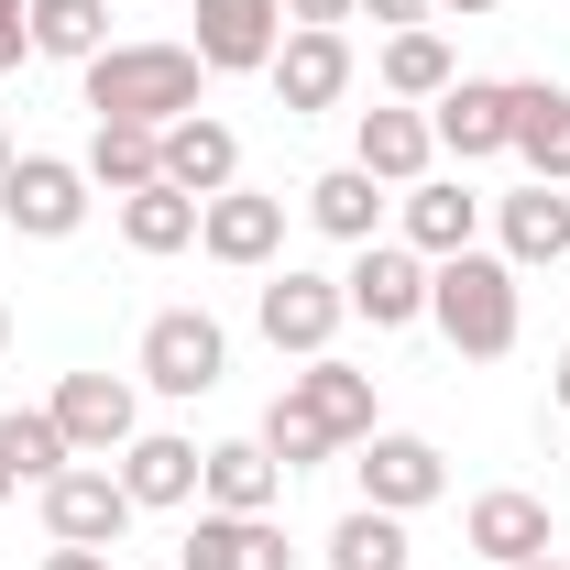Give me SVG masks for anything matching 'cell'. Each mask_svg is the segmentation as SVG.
<instances>
[{
  "mask_svg": "<svg viewBox=\"0 0 570 570\" xmlns=\"http://www.w3.org/2000/svg\"><path fill=\"white\" fill-rule=\"evenodd\" d=\"M33 56V22H22V0H0V77Z\"/></svg>",
  "mask_w": 570,
  "mask_h": 570,
  "instance_id": "obj_32",
  "label": "cell"
},
{
  "mask_svg": "<svg viewBox=\"0 0 570 570\" xmlns=\"http://www.w3.org/2000/svg\"><path fill=\"white\" fill-rule=\"evenodd\" d=\"M352 165L373 176V187H417L428 165H439V132H428V110H406V99H373V110H352Z\"/></svg>",
  "mask_w": 570,
  "mask_h": 570,
  "instance_id": "obj_15",
  "label": "cell"
},
{
  "mask_svg": "<svg viewBox=\"0 0 570 570\" xmlns=\"http://www.w3.org/2000/svg\"><path fill=\"white\" fill-rule=\"evenodd\" d=\"M132 515H142V504L121 494L110 461H67V472L45 483V538H56V549H121Z\"/></svg>",
  "mask_w": 570,
  "mask_h": 570,
  "instance_id": "obj_7",
  "label": "cell"
},
{
  "mask_svg": "<svg viewBox=\"0 0 570 570\" xmlns=\"http://www.w3.org/2000/svg\"><path fill=\"white\" fill-rule=\"evenodd\" d=\"M362 11H373V22H384V33H406V22H439V11H428V0H362Z\"/></svg>",
  "mask_w": 570,
  "mask_h": 570,
  "instance_id": "obj_34",
  "label": "cell"
},
{
  "mask_svg": "<svg viewBox=\"0 0 570 570\" xmlns=\"http://www.w3.org/2000/svg\"><path fill=\"white\" fill-rule=\"evenodd\" d=\"M549 406H560V417H570V352L549 362Z\"/></svg>",
  "mask_w": 570,
  "mask_h": 570,
  "instance_id": "obj_37",
  "label": "cell"
},
{
  "mask_svg": "<svg viewBox=\"0 0 570 570\" xmlns=\"http://www.w3.org/2000/svg\"><path fill=\"white\" fill-rule=\"evenodd\" d=\"M0 352H11V307H0Z\"/></svg>",
  "mask_w": 570,
  "mask_h": 570,
  "instance_id": "obj_39",
  "label": "cell"
},
{
  "mask_svg": "<svg viewBox=\"0 0 570 570\" xmlns=\"http://www.w3.org/2000/svg\"><path fill=\"white\" fill-rule=\"evenodd\" d=\"M373 77H384V99H406V110H428L450 77H461V56H450V33L439 22H406V33H384V56H373Z\"/></svg>",
  "mask_w": 570,
  "mask_h": 570,
  "instance_id": "obj_25",
  "label": "cell"
},
{
  "mask_svg": "<svg viewBox=\"0 0 570 570\" xmlns=\"http://www.w3.org/2000/svg\"><path fill=\"white\" fill-rule=\"evenodd\" d=\"M165 570H176V560H165Z\"/></svg>",
  "mask_w": 570,
  "mask_h": 570,
  "instance_id": "obj_42",
  "label": "cell"
},
{
  "mask_svg": "<svg viewBox=\"0 0 570 570\" xmlns=\"http://www.w3.org/2000/svg\"><path fill=\"white\" fill-rule=\"evenodd\" d=\"M88 165L77 154H11V176H0V219L22 230V242H77L88 230Z\"/></svg>",
  "mask_w": 570,
  "mask_h": 570,
  "instance_id": "obj_5",
  "label": "cell"
},
{
  "mask_svg": "<svg viewBox=\"0 0 570 570\" xmlns=\"http://www.w3.org/2000/svg\"><path fill=\"white\" fill-rule=\"evenodd\" d=\"M285 406H296V417H318L341 450H362V439L384 428V417H373V373H362V362H341V352L296 362V373H285Z\"/></svg>",
  "mask_w": 570,
  "mask_h": 570,
  "instance_id": "obj_17",
  "label": "cell"
},
{
  "mask_svg": "<svg viewBox=\"0 0 570 570\" xmlns=\"http://www.w3.org/2000/svg\"><path fill=\"white\" fill-rule=\"evenodd\" d=\"M45 570H110V549H45Z\"/></svg>",
  "mask_w": 570,
  "mask_h": 570,
  "instance_id": "obj_35",
  "label": "cell"
},
{
  "mask_svg": "<svg viewBox=\"0 0 570 570\" xmlns=\"http://www.w3.org/2000/svg\"><path fill=\"white\" fill-rule=\"evenodd\" d=\"M198 67L209 77H264L285 45V0H198Z\"/></svg>",
  "mask_w": 570,
  "mask_h": 570,
  "instance_id": "obj_14",
  "label": "cell"
},
{
  "mask_svg": "<svg viewBox=\"0 0 570 570\" xmlns=\"http://www.w3.org/2000/svg\"><path fill=\"white\" fill-rule=\"evenodd\" d=\"M428 11H450V22H483V11H504V0H428Z\"/></svg>",
  "mask_w": 570,
  "mask_h": 570,
  "instance_id": "obj_36",
  "label": "cell"
},
{
  "mask_svg": "<svg viewBox=\"0 0 570 570\" xmlns=\"http://www.w3.org/2000/svg\"><path fill=\"white\" fill-rule=\"evenodd\" d=\"M77 77H88V121H142V132H165V121L209 110L198 45H99Z\"/></svg>",
  "mask_w": 570,
  "mask_h": 570,
  "instance_id": "obj_1",
  "label": "cell"
},
{
  "mask_svg": "<svg viewBox=\"0 0 570 570\" xmlns=\"http://www.w3.org/2000/svg\"><path fill=\"white\" fill-rule=\"evenodd\" d=\"M461 549L494 560V570L549 560L560 549V515H549V494H527V483H494V494H472V515H461Z\"/></svg>",
  "mask_w": 570,
  "mask_h": 570,
  "instance_id": "obj_12",
  "label": "cell"
},
{
  "mask_svg": "<svg viewBox=\"0 0 570 570\" xmlns=\"http://www.w3.org/2000/svg\"><path fill=\"white\" fill-rule=\"evenodd\" d=\"M494 253L515 264V275H549V264H570V187H515V198H494Z\"/></svg>",
  "mask_w": 570,
  "mask_h": 570,
  "instance_id": "obj_18",
  "label": "cell"
},
{
  "mask_svg": "<svg viewBox=\"0 0 570 570\" xmlns=\"http://www.w3.org/2000/svg\"><path fill=\"white\" fill-rule=\"evenodd\" d=\"M341 296H352V318L384 341V330H417L428 318V253H406V242H362L352 275H341Z\"/></svg>",
  "mask_w": 570,
  "mask_h": 570,
  "instance_id": "obj_10",
  "label": "cell"
},
{
  "mask_svg": "<svg viewBox=\"0 0 570 570\" xmlns=\"http://www.w3.org/2000/svg\"><path fill=\"white\" fill-rule=\"evenodd\" d=\"M0 176H11V132H0Z\"/></svg>",
  "mask_w": 570,
  "mask_h": 570,
  "instance_id": "obj_41",
  "label": "cell"
},
{
  "mask_svg": "<svg viewBox=\"0 0 570 570\" xmlns=\"http://www.w3.org/2000/svg\"><path fill=\"white\" fill-rule=\"evenodd\" d=\"M198 253L230 264V275H264L285 253V198L275 187H219L209 209H198Z\"/></svg>",
  "mask_w": 570,
  "mask_h": 570,
  "instance_id": "obj_13",
  "label": "cell"
},
{
  "mask_svg": "<svg viewBox=\"0 0 570 570\" xmlns=\"http://www.w3.org/2000/svg\"><path fill=\"white\" fill-rule=\"evenodd\" d=\"M198 209H209V198H187V187H165V176H154V187L121 198V242H132L142 264H165V253H187V242H198Z\"/></svg>",
  "mask_w": 570,
  "mask_h": 570,
  "instance_id": "obj_27",
  "label": "cell"
},
{
  "mask_svg": "<svg viewBox=\"0 0 570 570\" xmlns=\"http://www.w3.org/2000/svg\"><path fill=\"white\" fill-rule=\"evenodd\" d=\"M176 570H296V549H285L275 515H209V504H198V527H187Z\"/></svg>",
  "mask_w": 570,
  "mask_h": 570,
  "instance_id": "obj_19",
  "label": "cell"
},
{
  "mask_svg": "<svg viewBox=\"0 0 570 570\" xmlns=\"http://www.w3.org/2000/svg\"><path fill=\"white\" fill-rule=\"evenodd\" d=\"M296 209L318 219V230H330V242H384V209H395V187H373V176H362V165H330V176H307V198H296Z\"/></svg>",
  "mask_w": 570,
  "mask_h": 570,
  "instance_id": "obj_24",
  "label": "cell"
},
{
  "mask_svg": "<svg viewBox=\"0 0 570 570\" xmlns=\"http://www.w3.org/2000/svg\"><path fill=\"white\" fill-rule=\"evenodd\" d=\"M67 461H77V450H67V428H56V406H11V417H0V472H11V483L45 494Z\"/></svg>",
  "mask_w": 570,
  "mask_h": 570,
  "instance_id": "obj_28",
  "label": "cell"
},
{
  "mask_svg": "<svg viewBox=\"0 0 570 570\" xmlns=\"http://www.w3.org/2000/svg\"><path fill=\"white\" fill-rule=\"evenodd\" d=\"M219 373H230V330H219L209 307H154L142 318V362H132L142 395L198 406V395H219Z\"/></svg>",
  "mask_w": 570,
  "mask_h": 570,
  "instance_id": "obj_3",
  "label": "cell"
},
{
  "mask_svg": "<svg viewBox=\"0 0 570 570\" xmlns=\"http://www.w3.org/2000/svg\"><path fill=\"white\" fill-rule=\"evenodd\" d=\"M22 22H33V56L56 67H88L110 45V0H22Z\"/></svg>",
  "mask_w": 570,
  "mask_h": 570,
  "instance_id": "obj_29",
  "label": "cell"
},
{
  "mask_svg": "<svg viewBox=\"0 0 570 570\" xmlns=\"http://www.w3.org/2000/svg\"><path fill=\"white\" fill-rule=\"evenodd\" d=\"M352 11H362V0H285V22H318V33H341Z\"/></svg>",
  "mask_w": 570,
  "mask_h": 570,
  "instance_id": "obj_33",
  "label": "cell"
},
{
  "mask_svg": "<svg viewBox=\"0 0 570 570\" xmlns=\"http://www.w3.org/2000/svg\"><path fill=\"white\" fill-rule=\"evenodd\" d=\"M428 132H439V154H461V165H494L504 142H515V77H450L428 99Z\"/></svg>",
  "mask_w": 570,
  "mask_h": 570,
  "instance_id": "obj_11",
  "label": "cell"
},
{
  "mask_svg": "<svg viewBox=\"0 0 570 570\" xmlns=\"http://www.w3.org/2000/svg\"><path fill=\"white\" fill-rule=\"evenodd\" d=\"M198 461H209L198 439H176V428H142V439L110 461V472H121V494L154 515V504H198Z\"/></svg>",
  "mask_w": 570,
  "mask_h": 570,
  "instance_id": "obj_23",
  "label": "cell"
},
{
  "mask_svg": "<svg viewBox=\"0 0 570 570\" xmlns=\"http://www.w3.org/2000/svg\"><path fill=\"white\" fill-rule=\"evenodd\" d=\"M483 209H494V198H472L461 176H417V187L395 198V242L428 253V264H450V253H472V242H483Z\"/></svg>",
  "mask_w": 570,
  "mask_h": 570,
  "instance_id": "obj_16",
  "label": "cell"
},
{
  "mask_svg": "<svg viewBox=\"0 0 570 570\" xmlns=\"http://www.w3.org/2000/svg\"><path fill=\"white\" fill-rule=\"evenodd\" d=\"M352 483H362V504H384V515H417V504L450 494V450L417 439V428H373L352 450Z\"/></svg>",
  "mask_w": 570,
  "mask_h": 570,
  "instance_id": "obj_6",
  "label": "cell"
},
{
  "mask_svg": "<svg viewBox=\"0 0 570 570\" xmlns=\"http://www.w3.org/2000/svg\"><path fill=\"white\" fill-rule=\"evenodd\" d=\"M275 494H285V461L264 439H219L209 461H198V504L209 515H275Z\"/></svg>",
  "mask_w": 570,
  "mask_h": 570,
  "instance_id": "obj_22",
  "label": "cell"
},
{
  "mask_svg": "<svg viewBox=\"0 0 570 570\" xmlns=\"http://www.w3.org/2000/svg\"><path fill=\"white\" fill-rule=\"evenodd\" d=\"M264 450H275L285 472H318V461H341V439H330L318 417H296L285 395H275V417H264Z\"/></svg>",
  "mask_w": 570,
  "mask_h": 570,
  "instance_id": "obj_31",
  "label": "cell"
},
{
  "mask_svg": "<svg viewBox=\"0 0 570 570\" xmlns=\"http://www.w3.org/2000/svg\"><path fill=\"white\" fill-rule=\"evenodd\" d=\"M45 406H56V428H67L77 461H121V450L142 439V384L132 373H67Z\"/></svg>",
  "mask_w": 570,
  "mask_h": 570,
  "instance_id": "obj_8",
  "label": "cell"
},
{
  "mask_svg": "<svg viewBox=\"0 0 570 570\" xmlns=\"http://www.w3.org/2000/svg\"><path fill=\"white\" fill-rule=\"evenodd\" d=\"M341 318H352L341 275H307V264H264V285H253V330H264L275 352L318 362L330 341H341Z\"/></svg>",
  "mask_w": 570,
  "mask_h": 570,
  "instance_id": "obj_4",
  "label": "cell"
},
{
  "mask_svg": "<svg viewBox=\"0 0 570 570\" xmlns=\"http://www.w3.org/2000/svg\"><path fill=\"white\" fill-rule=\"evenodd\" d=\"M417 560V538H406V515H384V504H352L341 527H330V570H406Z\"/></svg>",
  "mask_w": 570,
  "mask_h": 570,
  "instance_id": "obj_30",
  "label": "cell"
},
{
  "mask_svg": "<svg viewBox=\"0 0 570 570\" xmlns=\"http://www.w3.org/2000/svg\"><path fill=\"white\" fill-rule=\"evenodd\" d=\"M515 570H570V560H560V549H549V560H515Z\"/></svg>",
  "mask_w": 570,
  "mask_h": 570,
  "instance_id": "obj_38",
  "label": "cell"
},
{
  "mask_svg": "<svg viewBox=\"0 0 570 570\" xmlns=\"http://www.w3.org/2000/svg\"><path fill=\"white\" fill-rule=\"evenodd\" d=\"M428 318H439V341L461 362H504L515 352V330H527V285L504 253H450V264H428Z\"/></svg>",
  "mask_w": 570,
  "mask_h": 570,
  "instance_id": "obj_2",
  "label": "cell"
},
{
  "mask_svg": "<svg viewBox=\"0 0 570 570\" xmlns=\"http://www.w3.org/2000/svg\"><path fill=\"white\" fill-rule=\"evenodd\" d=\"M352 33H318V22H285L275 67H264V88L285 99V121H307V110H341L352 99Z\"/></svg>",
  "mask_w": 570,
  "mask_h": 570,
  "instance_id": "obj_9",
  "label": "cell"
},
{
  "mask_svg": "<svg viewBox=\"0 0 570 570\" xmlns=\"http://www.w3.org/2000/svg\"><path fill=\"white\" fill-rule=\"evenodd\" d=\"M165 187H187V198H219V187H242V132H230L219 110H187V121H165Z\"/></svg>",
  "mask_w": 570,
  "mask_h": 570,
  "instance_id": "obj_21",
  "label": "cell"
},
{
  "mask_svg": "<svg viewBox=\"0 0 570 570\" xmlns=\"http://www.w3.org/2000/svg\"><path fill=\"white\" fill-rule=\"evenodd\" d=\"M11 494H22V483H11V472H0V504H11Z\"/></svg>",
  "mask_w": 570,
  "mask_h": 570,
  "instance_id": "obj_40",
  "label": "cell"
},
{
  "mask_svg": "<svg viewBox=\"0 0 570 570\" xmlns=\"http://www.w3.org/2000/svg\"><path fill=\"white\" fill-rule=\"evenodd\" d=\"M88 187H110V198H132V187H154L165 176V132H142V121H88Z\"/></svg>",
  "mask_w": 570,
  "mask_h": 570,
  "instance_id": "obj_26",
  "label": "cell"
},
{
  "mask_svg": "<svg viewBox=\"0 0 570 570\" xmlns=\"http://www.w3.org/2000/svg\"><path fill=\"white\" fill-rule=\"evenodd\" d=\"M538 187H570V88L560 77H515V142H504Z\"/></svg>",
  "mask_w": 570,
  "mask_h": 570,
  "instance_id": "obj_20",
  "label": "cell"
}]
</instances>
